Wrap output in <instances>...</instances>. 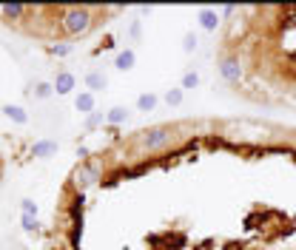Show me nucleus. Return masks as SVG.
Instances as JSON below:
<instances>
[{
    "label": "nucleus",
    "instance_id": "nucleus-17",
    "mask_svg": "<svg viewBox=\"0 0 296 250\" xmlns=\"http://www.w3.org/2000/svg\"><path fill=\"white\" fill-rule=\"evenodd\" d=\"M74 51V43H54V46H49V54H54V57H68Z\"/></svg>",
    "mask_w": 296,
    "mask_h": 250
},
{
    "label": "nucleus",
    "instance_id": "nucleus-6",
    "mask_svg": "<svg viewBox=\"0 0 296 250\" xmlns=\"http://www.w3.org/2000/svg\"><path fill=\"white\" fill-rule=\"evenodd\" d=\"M54 153H57V142L54 140H40V142L31 145V157L34 159H49V157H54Z\"/></svg>",
    "mask_w": 296,
    "mask_h": 250
},
{
    "label": "nucleus",
    "instance_id": "nucleus-22",
    "mask_svg": "<svg viewBox=\"0 0 296 250\" xmlns=\"http://www.w3.org/2000/svg\"><path fill=\"white\" fill-rule=\"evenodd\" d=\"M20 210H23L26 216H37V205L31 199H20Z\"/></svg>",
    "mask_w": 296,
    "mask_h": 250
},
{
    "label": "nucleus",
    "instance_id": "nucleus-5",
    "mask_svg": "<svg viewBox=\"0 0 296 250\" xmlns=\"http://www.w3.org/2000/svg\"><path fill=\"white\" fill-rule=\"evenodd\" d=\"M199 26H202L205 31H216L219 29V23H222V17H219V12L216 9H199Z\"/></svg>",
    "mask_w": 296,
    "mask_h": 250
},
{
    "label": "nucleus",
    "instance_id": "nucleus-14",
    "mask_svg": "<svg viewBox=\"0 0 296 250\" xmlns=\"http://www.w3.org/2000/svg\"><path fill=\"white\" fill-rule=\"evenodd\" d=\"M157 108V94H140L137 97V111H154Z\"/></svg>",
    "mask_w": 296,
    "mask_h": 250
},
{
    "label": "nucleus",
    "instance_id": "nucleus-16",
    "mask_svg": "<svg viewBox=\"0 0 296 250\" xmlns=\"http://www.w3.org/2000/svg\"><path fill=\"white\" fill-rule=\"evenodd\" d=\"M31 94H34L37 100H49L51 94H54V83H37Z\"/></svg>",
    "mask_w": 296,
    "mask_h": 250
},
{
    "label": "nucleus",
    "instance_id": "nucleus-7",
    "mask_svg": "<svg viewBox=\"0 0 296 250\" xmlns=\"http://www.w3.org/2000/svg\"><path fill=\"white\" fill-rule=\"evenodd\" d=\"M74 74L71 71H57V77H54V91L57 94H71L74 91Z\"/></svg>",
    "mask_w": 296,
    "mask_h": 250
},
{
    "label": "nucleus",
    "instance_id": "nucleus-1",
    "mask_svg": "<svg viewBox=\"0 0 296 250\" xmlns=\"http://www.w3.org/2000/svg\"><path fill=\"white\" fill-rule=\"evenodd\" d=\"M63 29H66L71 37L86 34V31L91 29V9H88V6H68V9H63Z\"/></svg>",
    "mask_w": 296,
    "mask_h": 250
},
{
    "label": "nucleus",
    "instance_id": "nucleus-12",
    "mask_svg": "<svg viewBox=\"0 0 296 250\" xmlns=\"http://www.w3.org/2000/svg\"><path fill=\"white\" fill-rule=\"evenodd\" d=\"M128 111L123 108V105H114V108H108L105 111V122H108V125H123V122H128Z\"/></svg>",
    "mask_w": 296,
    "mask_h": 250
},
{
    "label": "nucleus",
    "instance_id": "nucleus-15",
    "mask_svg": "<svg viewBox=\"0 0 296 250\" xmlns=\"http://www.w3.org/2000/svg\"><path fill=\"white\" fill-rule=\"evenodd\" d=\"M103 122H105V114H103V111H94V114H88V117H86L83 128H86V131H94V128H100Z\"/></svg>",
    "mask_w": 296,
    "mask_h": 250
},
{
    "label": "nucleus",
    "instance_id": "nucleus-8",
    "mask_svg": "<svg viewBox=\"0 0 296 250\" xmlns=\"http://www.w3.org/2000/svg\"><path fill=\"white\" fill-rule=\"evenodd\" d=\"M74 108L88 117V114H94V108H97V100H94L91 91H83V94H77V100H74Z\"/></svg>",
    "mask_w": 296,
    "mask_h": 250
},
{
    "label": "nucleus",
    "instance_id": "nucleus-9",
    "mask_svg": "<svg viewBox=\"0 0 296 250\" xmlns=\"http://www.w3.org/2000/svg\"><path fill=\"white\" fill-rule=\"evenodd\" d=\"M134 63H137L134 49H123L117 57H114V68H117V71H131V68H134Z\"/></svg>",
    "mask_w": 296,
    "mask_h": 250
},
{
    "label": "nucleus",
    "instance_id": "nucleus-24",
    "mask_svg": "<svg viewBox=\"0 0 296 250\" xmlns=\"http://www.w3.org/2000/svg\"><path fill=\"white\" fill-rule=\"evenodd\" d=\"M151 12H154V9H151V6H140V14H142V17H148V14H151Z\"/></svg>",
    "mask_w": 296,
    "mask_h": 250
},
{
    "label": "nucleus",
    "instance_id": "nucleus-20",
    "mask_svg": "<svg viewBox=\"0 0 296 250\" xmlns=\"http://www.w3.org/2000/svg\"><path fill=\"white\" fill-rule=\"evenodd\" d=\"M182 51H185V54L197 51V34H194V31H188V34L182 37Z\"/></svg>",
    "mask_w": 296,
    "mask_h": 250
},
{
    "label": "nucleus",
    "instance_id": "nucleus-19",
    "mask_svg": "<svg viewBox=\"0 0 296 250\" xmlns=\"http://www.w3.org/2000/svg\"><path fill=\"white\" fill-rule=\"evenodd\" d=\"M197 86H199V74L197 71H185L182 74V86H179V88L188 91V88H197Z\"/></svg>",
    "mask_w": 296,
    "mask_h": 250
},
{
    "label": "nucleus",
    "instance_id": "nucleus-10",
    "mask_svg": "<svg viewBox=\"0 0 296 250\" xmlns=\"http://www.w3.org/2000/svg\"><path fill=\"white\" fill-rule=\"evenodd\" d=\"M86 86H88L91 94H97V91H103V88L108 86V77H105L103 71H88L86 74Z\"/></svg>",
    "mask_w": 296,
    "mask_h": 250
},
{
    "label": "nucleus",
    "instance_id": "nucleus-13",
    "mask_svg": "<svg viewBox=\"0 0 296 250\" xmlns=\"http://www.w3.org/2000/svg\"><path fill=\"white\" fill-rule=\"evenodd\" d=\"M26 12H29V6H20V3H14V6H0V17H6L9 23H12V20H23Z\"/></svg>",
    "mask_w": 296,
    "mask_h": 250
},
{
    "label": "nucleus",
    "instance_id": "nucleus-18",
    "mask_svg": "<svg viewBox=\"0 0 296 250\" xmlns=\"http://www.w3.org/2000/svg\"><path fill=\"white\" fill-rule=\"evenodd\" d=\"M182 100H185L182 88H168V91H165V103L168 105H182Z\"/></svg>",
    "mask_w": 296,
    "mask_h": 250
},
{
    "label": "nucleus",
    "instance_id": "nucleus-23",
    "mask_svg": "<svg viewBox=\"0 0 296 250\" xmlns=\"http://www.w3.org/2000/svg\"><path fill=\"white\" fill-rule=\"evenodd\" d=\"M131 37H140V20H134V23H131Z\"/></svg>",
    "mask_w": 296,
    "mask_h": 250
},
{
    "label": "nucleus",
    "instance_id": "nucleus-2",
    "mask_svg": "<svg viewBox=\"0 0 296 250\" xmlns=\"http://www.w3.org/2000/svg\"><path fill=\"white\" fill-rule=\"evenodd\" d=\"M171 140H174V134H171V128H168V125L145 128V131H140V137H137V142H140L142 151H160V148H165Z\"/></svg>",
    "mask_w": 296,
    "mask_h": 250
},
{
    "label": "nucleus",
    "instance_id": "nucleus-11",
    "mask_svg": "<svg viewBox=\"0 0 296 250\" xmlns=\"http://www.w3.org/2000/svg\"><path fill=\"white\" fill-rule=\"evenodd\" d=\"M0 111H3V114H6L12 122H17V125H26V122H29V114H26V111L20 108V105L6 103V105H0Z\"/></svg>",
    "mask_w": 296,
    "mask_h": 250
},
{
    "label": "nucleus",
    "instance_id": "nucleus-25",
    "mask_svg": "<svg viewBox=\"0 0 296 250\" xmlns=\"http://www.w3.org/2000/svg\"><path fill=\"white\" fill-rule=\"evenodd\" d=\"M0 250H3V247H0Z\"/></svg>",
    "mask_w": 296,
    "mask_h": 250
},
{
    "label": "nucleus",
    "instance_id": "nucleus-4",
    "mask_svg": "<svg viewBox=\"0 0 296 250\" xmlns=\"http://www.w3.org/2000/svg\"><path fill=\"white\" fill-rule=\"evenodd\" d=\"M219 74H222V80H225V83H239V80L245 77L239 57H234V54L222 57V60H219Z\"/></svg>",
    "mask_w": 296,
    "mask_h": 250
},
{
    "label": "nucleus",
    "instance_id": "nucleus-21",
    "mask_svg": "<svg viewBox=\"0 0 296 250\" xmlns=\"http://www.w3.org/2000/svg\"><path fill=\"white\" fill-rule=\"evenodd\" d=\"M20 225H23V230L26 233H31V230H37V216H20Z\"/></svg>",
    "mask_w": 296,
    "mask_h": 250
},
{
    "label": "nucleus",
    "instance_id": "nucleus-3",
    "mask_svg": "<svg viewBox=\"0 0 296 250\" xmlns=\"http://www.w3.org/2000/svg\"><path fill=\"white\" fill-rule=\"evenodd\" d=\"M71 179H74V185L83 190V188H88V185H94L100 179V168H97V165H91V162H80L77 168H74Z\"/></svg>",
    "mask_w": 296,
    "mask_h": 250
}]
</instances>
